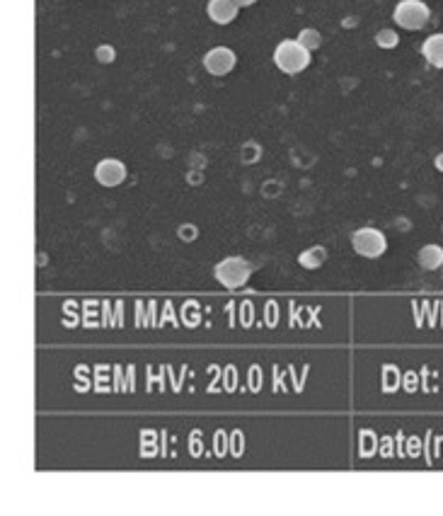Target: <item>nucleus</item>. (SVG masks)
Returning a JSON list of instances; mask_svg holds the SVG:
<instances>
[{
	"label": "nucleus",
	"instance_id": "8",
	"mask_svg": "<svg viewBox=\"0 0 443 516\" xmlns=\"http://www.w3.org/2000/svg\"><path fill=\"white\" fill-rule=\"evenodd\" d=\"M422 56L429 66L434 68H443V32H436L431 37L424 39L422 44Z\"/></svg>",
	"mask_w": 443,
	"mask_h": 516
},
{
	"label": "nucleus",
	"instance_id": "2",
	"mask_svg": "<svg viewBox=\"0 0 443 516\" xmlns=\"http://www.w3.org/2000/svg\"><path fill=\"white\" fill-rule=\"evenodd\" d=\"M393 20L395 25L407 29V32H419L429 25L431 10L424 0H400L393 10Z\"/></svg>",
	"mask_w": 443,
	"mask_h": 516
},
{
	"label": "nucleus",
	"instance_id": "16",
	"mask_svg": "<svg viewBox=\"0 0 443 516\" xmlns=\"http://www.w3.org/2000/svg\"><path fill=\"white\" fill-rule=\"evenodd\" d=\"M441 231H443V224H441Z\"/></svg>",
	"mask_w": 443,
	"mask_h": 516
},
{
	"label": "nucleus",
	"instance_id": "12",
	"mask_svg": "<svg viewBox=\"0 0 443 516\" xmlns=\"http://www.w3.org/2000/svg\"><path fill=\"white\" fill-rule=\"evenodd\" d=\"M400 44V37H398V32L395 29H381V32L376 34V46H381V49H395V46Z\"/></svg>",
	"mask_w": 443,
	"mask_h": 516
},
{
	"label": "nucleus",
	"instance_id": "5",
	"mask_svg": "<svg viewBox=\"0 0 443 516\" xmlns=\"http://www.w3.org/2000/svg\"><path fill=\"white\" fill-rule=\"evenodd\" d=\"M235 63H238V56H235V51L228 49V46H214V49H209L204 56V68L209 70L211 75H216V78L228 75L230 70L235 68Z\"/></svg>",
	"mask_w": 443,
	"mask_h": 516
},
{
	"label": "nucleus",
	"instance_id": "4",
	"mask_svg": "<svg viewBox=\"0 0 443 516\" xmlns=\"http://www.w3.org/2000/svg\"><path fill=\"white\" fill-rule=\"evenodd\" d=\"M351 248L356 250V255L366 257V260H378L385 255L388 250V238L383 236V231H378L373 226L359 228L351 233Z\"/></svg>",
	"mask_w": 443,
	"mask_h": 516
},
{
	"label": "nucleus",
	"instance_id": "3",
	"mask_svg": "<svg viewBox=\"0 0 443 516\" xmlns=\"http://www.w3.org/2000/svg\"><path fill=\"white\" fill-rule=\"evenodd\" d=\"M216 279L221 286H226V289H240V286H245L247 281L252 277V267L247 260H242L238 255H230L226 260H221L214 269Z\"/></svg>",
	"mask_w": 443,
	"mask_h": 516
},
{
	"label": "nucleus",
	"instance_id": "9",
	"mask_svg": "<svg viewBox=\"0 0 443 516\" xmlns=\"http://www.w3.org/2000/svg\"><path fill=\"white\" fill-rule=\"evenodd\" d=\"M417 262L427 269V272H436V269L443 267V248L434 243L424 245V248L417 252Z\"/></svg>",
	"mask_w": 443,
	"mask_h": 516
},
{
	"label": "nucleus",
	"instance_id": "13",
	"mask_svg": "<svg viewBox=\"0 0 443 516\" xmlns=\"http://www.w3.org/2000/svg\"><path fill=\"white\" fill-rule=\"evenodd\" d=\"M94 58H97L99 63H114L116 49L111 44H99L97 49H94Z\"/></svg>",
	"mask_w": 443,
	"mask_h": 516
},
{
	"label": "nucleus",
	"instance_id": "15",
	"mask_svg": "<svg viewBox=\"0 0 443 516\" xmlns=\"http://www.w3.org/2000/svg\"><path fill=\"white\" fill-rule=\"evenodd\" d=\"M235 3H238L240 8H250V5H255L257 0H235Z\"/></svg>",
	"mask_w": 443,
	"mask_h": 516
},
{
	"label": "nucleus",
	"instance_id": "7",
	"mask_svg": "<svg viewBox=\"0 0 443 516\" xmlns=\"http://www.w3.org/2000/svg\"><path fill=\"white\" fill-rule=\"evenodd\" d=\"M238 13H240V5L235 3V0H209V5H206L209 20L221 27L230 25V22L238 17Z\"/></svg>",
	"mask_w": 443,
	"mask_h": 516
},
{
	"label": "nucleus",
	"instance_id": "1",
	"mask_svg": "<svg viewBox=\"0 0 443 516\" xmlns=\"http://www.w3.org/2000/svg\"><path fill=\"white\" fill-rule=\"evenodd\" d=\"M310 54L298 39H283L274 49V66L286 75H298L310 66Z\"/></svg>",
	"mask_w": 443,
	"mask_h": 516
},
{
	"label": "nucleus",
	"instance_id": "11",
	"mask_svg": "<svg viewBox=\"0 0 443 516\" xmlns=\"http://www.w3.org/2000/svg\"><path fill=\"white\" fill-rule=\"evenodd\" d=\"M298 42L303 44L308 51H317L322 46V34L317 32V29H312V27H305V29H300Z\"/></svg>",
	"mask_w": 443,
	"mask_h": 516
},
{
	"label": "nucleus",
	"instance_id": "6",
	"mask_svg": "<svg viewBox=\"0 0 443 516\" xmlns=\"http://www.w3.org/2000/svg\"><path fill=\"white\" fill-rule=\"evenodd\" d=\"M126 165L119 160V158H104L94 165V182L102 187H119L124 180H126Z\"/></svg>",
	"mask_w": 443,
	"mask_h": 516
},
{
	"label": "nucleus",
	"instance_id": "14",
	"mask_svg": "<svg viewBox=\"0 0 443 516\" xmlns=\"http://www.w3.org/2000/svg\"><path fill=\"white\" fill-rule=\"evenodd\" d=\"M434 168L439 170V172H443V153H439L434 158Z\"/></svg>",
	"mask_w": 443,
	"mask_h": 516
},
{
	"label": "nucleus",
	"instance_id": "10",
	"mask_svg": "<svg viewBox=\"0 0 443 516\" xmlns=\"http://www.w3.org/2000/svg\"><path fill=\"white\" fill-rule=\"evenodd\" d=\"M324 260H327V250L322 248V245H315V248H308L303 250L298 255V265L305 267V269H317L324 265Z\"/></svg>",
	"mask_w": 443,
	"mask_h": 516
}]
</instances>
